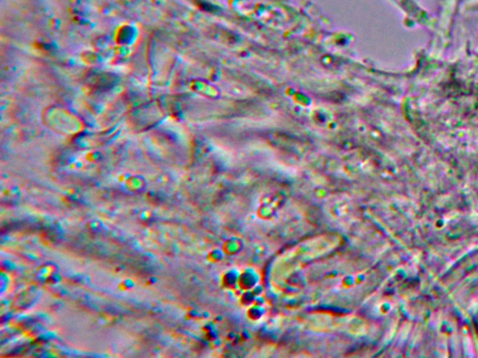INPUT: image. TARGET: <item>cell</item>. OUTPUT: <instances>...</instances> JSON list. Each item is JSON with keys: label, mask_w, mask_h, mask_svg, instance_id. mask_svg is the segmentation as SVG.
Instances as JSON below:
<instances>
[{"label": "cell", "mask_w": 478, "mask_h": 358, "mask_svg": "<svg viewBox=\"0 0 478 358\" xmlns=\"http://www.w3.org/2000/svg\"><path fill=\"white\" fill-rule=\"evenodd\" d=\"M57 266L55 263L49 262L40 267L37 273V280L40 283L50 282V280L56 275Z\"/></svg>", "instance_id": "obj_1"}, {"label": "cell", "mask_w": 478, "mask_h": 358, "mask_svg": "<svg viewBox=\"0 0 478 358\" xmlns=\"http://www.w3.org/2000/svg\"><path fill=\"white\" fill-rule=\"evenodd\" d=\"M36 298H37V294H36L35 290L34 291L28 290L27 292L22 293L19 296L18 300L16 302V305L21 309L27 308V307H29V305H31L32 303H35Z\"/></svg>", "instance_id": "obj_2"}]
</instances>
